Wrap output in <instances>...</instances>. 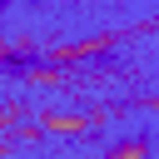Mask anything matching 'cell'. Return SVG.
Returning <instances> with one entry per match:
<instances>
[{"label": "cell", "mask_w": 159, "mask_h": 159, "mask_svg": "<svg viewBox=\"0 0 159 159\" xmlns=\"http://www.w3.org/2000/svg\"><path fill=\"white\" fill-rule=\"evenodd\" d=\"M114 40H119V35H89V40H80V45H60V50H50V65H80V60H89V55L114 50Z\"/></svg>", "instance_id": "cell-1"}, {"label": "cell", "mask_w": 159, "mask_h": 159, "mask_svg": "<svg viewBox=\"0 0 159 159\" xmlns=\"http://www.w3.org/2000/svg\"><path fill=\"white\" fill-rule=\"evenodd\" d=\"M94 119H84V114H75V109H50V114H40V129L45 134H65V139H75V134H84Z\"/></svg>", "instance_id": "cell-2"}, {"label": "cell", "mask_w": 159, "mask_h": 159, "mask_svg": "<svg viewBox=\"0 0 159 159\" xmlns=\"http://www.w3.org/2000/svg\"><path fill=\"white\" fill-rule=\"evenodd\" d=\"M35 89H55V84H65V75H60V65H30V75H25Z\"/></svg>", "instance_id": "cell-3"}, {"label": "cell", "mask_w": 159, "mask_h": 159, "mask_svg": "<svg viewBox=\"0 0 159 159\" xmlns=\"http://www.w3.org/2000/svg\"><path fill=\"white\" fill-rule=\"evenodd\" d=\"M104 159H154V149H149L144 139H119V144H114Z\"/></svg>", "instance_id": "cell-4"}, {"label": "cell", "mask_w": 159, "mask_h": 159, "mask_svg": "<svg viewBox=\"0 0 159 159\" xmlns=\"http://www.w3.org/2000/svg\"><path fill=\"white\" fill-rule=\"evenodd\" d=\"M10 55H15V45H10L5 35H0V65H10Z\"/></svg>", "instance_id": "cell-5"}]
</instances>
